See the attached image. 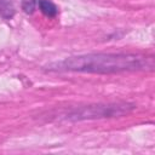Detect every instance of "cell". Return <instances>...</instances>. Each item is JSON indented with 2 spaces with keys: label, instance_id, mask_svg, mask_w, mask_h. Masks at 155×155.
<instances>
[{
  "label": "cell",
  "instance_id": "obj_4",
  "mask_svg": "<svg viewBox=\"0 0 155 155\" xmlns=\"http://www.w3.org/2000/svg\"><path fill=\"white\" fill-rule=\"evenodd\" d=\"M15 16V6L11 0H0V17L11 19Z\"/></svg>",
  "mask_w": 155,
  "mask_h": 155
},
{
  "label": "cell",
  "instance_id": "obj_5",
  "mask_svg": "<svg viewBox=\"0 0 155 155\" xmlns=\"http://www.w3.org/2000/svg\"><path fill=\"white\" fill-rule=\"evenodd\" d=\"M36 8V0H23L22 1V10L25 13H33Z\"/></svg>",
  "mask_w": 155,
  "mask_h": 155
},
{
  "label": "cell",
  "instance_id": "obj_1",
  "mask_svg": "<svg viewBox=\"0 0 155 155\" xmlns=\"http://www.w3.org/2000/svg\"><path fill=\"white\" fill-rule=\"evenodd\" d=\"M153 59L136 53H87L73 56L46 65L48 71L114 74L151 69Z\"/></svg>",
  "mask_w": 155,
  "mask_h": 155
},
{
  "label": "cell",
  "instance_id": "obj_2",
  "mask_svg": "<svg viewBox=\"0 0 155 155\" xmlns=\"http://www.w3.org/2000/svg\"><path fill=\"white\" fill-rule=\"evenodd\" d=\"M134 104L130 103H108V104H93L78 108L70 111L65 119L70 121L93 120L103 117H115L128 114L134 109Z\"/></svg>",
  "mask_w": 155,
  "mask_h": 155
},
{
  "label": "cell",
  "instance_id": "obj_3",
  "mask_svg": "<svg viewBox=\"0 0 155 155\" xmlns=\"http://www.w3.org/2000/svg\"><path fill=\"white\" fill-rule=\"evenodd\" d=\"M36 7H39V10L46 17H50V18L56 17L58 13L57 6L51 0H36Z\"/></svg>",
  "mask_w": 155,
  "mask_h": 155
}]
</instances>
